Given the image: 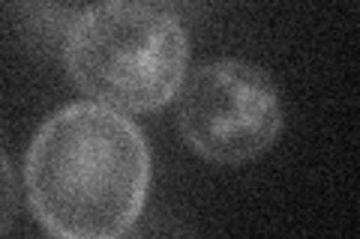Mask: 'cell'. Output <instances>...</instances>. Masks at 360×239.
<instances>
[{
    "instance_id": "obj_1",
    "label": "cell",
    "mask_w": 360,
    "mask_h": 239,
    "mask_svg": "<svg viewBox=\"0 0 360 239\" xmlns=\"http://www.w3.org/2000/svg\"><path fill=\"white\" fill-rule=\"evenodd\" d=\"M37 221L63 239H115L139 221L150 189V150L123 111L66 105L33 135L25 162Z\"/></svg>"
},
{
    "instance_id": "obj_2",
    "label": "cell",
    "mask_w": 360,
    "mask_h": 239,
    "mask_svg": "<svg viewBox=\"0 0 360 239\" xmlns=\"http://www.w3.org/2000/svg\"><path fill=\"white\" fill-rule=\"evenodd\" d=\"M186 33L174 15L141 0H105L72 21L66 75L90 102L148 114L177 99L186 81Z\"/></svg>"
},
{
    "instance_id": "obj_3",
    "label": "cell",
    "mask_w": 360,
    "mask_h": 239,
    "mask_svg": "<svg viewBox=\"0 0 360 239\" xmlns=\"http://www.w3.org/2000/svg\"><path fill=\"white\" fill-rule=\"evenodd\" d=\"M177 126L184 141L207 162L240 165L276 144L283 132V105L262 66L210 60L180 87Z\"/></svg>"
},
{
    "instance_id": "obj_4",
    "label": "cell",
    "mask_w": 360,
    "mask_h": 239,
    "mask_svg": "<svg viewBox=\"0 0 360 239\" xmlns=\"http://www.w3.org/2000/svg\"><path fill=\"white\" fill-rule=\"evenodd\" d=\"M13 200H15L13 168H9V158L4 156V221H0V231L4 233H9V224H13Z\"/></svg>"
}]
</instances>
